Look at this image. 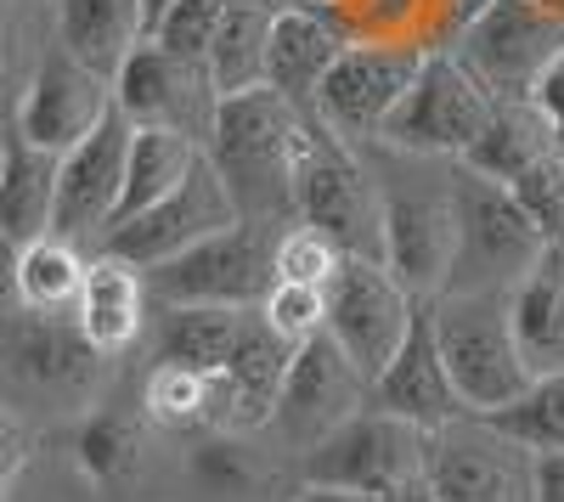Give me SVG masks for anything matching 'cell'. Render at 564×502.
Segmentation results:
<instances>
[{
  "label": "cell",
  "mask_w": 564,
  "mask_h": 502,
  "mask_svg": "<svg viewBox=\"0 0 564 502\" xmlns=\"http://www.w3.org/2000/svg\"><path fill=\"white\" fill-rule=\"evenodd\" d=\"M113 79H102L97 68H85L68 45H45L23 97H18V113L12 124L29 135L34 148L45 153H68L79 148L90 130H97L108 113H113Z\"/></svg>",
  "instance_id": "obj_17"
},
{
  "label": "cell",
  "mask_w": 564,
  "mask_h": 502,
  "mask_svg": "<svg viewBox=\"0 0 564 502\" xmlns=\"http://www.w3.org/2000/svg\"><path fill=\"white\" fill-rule=\"evenodd\" d=\"M423 435L430 429H417L395 413H379L367 401L345 429H334L322 446L305 451L300 474H305V485H345L372 502H390L423 480Z\"/></svg>",
  "instance_id": "obj_8"
},
{
  "label": "cell",
  "mask_w": 564,
  "mask_h": 502,
  "mask_svg": "<svg viewBox=\"0 0 564 502\" xmlns=\"http://www.w3.org/2000/svg\"><path fill=\"white\" fill-rule=\"evenodd\" d=\"M148 277L141 265L119 260V254H90V271H85V288H79V305H74V323L79 334L97 345L102 356H124L141 328H148Z\"/></svg>",
  "instance_id": "obj_22"
},
{
  "label": "cell",
  "mask_w": 564,
  "mask_h": 502,
  "mask_svg": "<svg viewBox=\"0 0 564 502\" xmlns=\"http://www.w3.org/2000/svg\"><path fill=\"white\" fill-rule=\"evenodd\" d=\"M372 401V384L361 379V368L334 345V334H316L294 350L289 384H282V401L271 413V429L282 435V446H294L300 458L311 446H322L334 429H345L361 406Z\"/></svg>",
  "instance_id": "obj_14"
},
{
  "label": "cell",
  "mask_w": 564,
  "mask_h": 502,
  "mask_svg": "<svg viewBox=\"0 0 564 502\" xmlns=\"http://www.w3.org/2000/svg\"><path fill=\"white\" fill-rule=\"evenodd\" d=\"M204 159L198 142H186L181 130H153V124H135L130 130V153H124V193H119V215L113 226H124L130 215L153 209L159 198H170L193 164Z\"/></svg>",
  "instance_id": "obj_27"
},
{
  "label": "cell",
  "mask_w": 564,
  "mask_h": 502,
  "mask_svg": "<svg viewBox=\"0 0 564 502\" xmlns=\"http://www.w3.org/2000/svg\"><path fill=\"white\" fill-rule=\"evenodd\" d=\"M379 148L372 181H379V220H384V265L412 299H441L457 260V204H452V170L441 181H423L406 170V153Z\"/></svg>",
  "instance_id": "obj_2"
},
{
  "label": "cell",
  "mask_w": 564,
  "mask_h": 502,
  "mask_svg": "<svg viewBox=\"0 0 564 502\" xmlns=\"http://www.w3.org/2000/svg\"><path fill=\"white\" fill-rule=\"evenodd\" d=\"M435 339L446 356V373L468 413H497L513 395L531 390V361L513 334L508 288L486 294H441L435 299Z\"/></svg>",
  "instance_id": "obj_4"
},
{
  "label": "cell",
  "mask_w": 564,
  "mask_h": 502,
  "mask_svg": "<svg viewBox=\"0 0 564 502\" xmlns=\"http://www.w3.org/2000/svg\"><path fill=\"white\" fill-rule=\"evenodd\" d=\"M57 170H63V153L34 148L18 124H7V159H0V226H7L18 243H34V238L52 232Z\"/></svg>",
  "instance_id": "obj_25"
},
{
  "label": "cell",
  "mask_w": 564,
  "mask_h": 502,
  "mask_svg": "<svg viewBox=\"0 0 564 502\" xmlns=\"http://www.w3.org/2000/svg\"><path fill=\"white\" fill-rule=\"evenodd\" d=\"M226 226H238V204H231V193H226V181L215 175V164L198 159L193 175H186L170 198H159L153 209H141L124 226H113L97 254H119V260H130L141 271H153V265L175 260L181 249H193V243L226 232Z\"/></svg>",
  "instance_id": "obj_15"
},
{
  "label": "cell",
  "mask_w": 564,
  "mask_h": 502,
  "mask_svg": "<svg viewBox=\"0 0 564 502\" xmlns=\"http://www.w3.org/2000/svg\"><path fill=\"white\" fill-rule=\"evenodd\" d=\"M193 474L209 491H249L260 480V463L243 440H231V429H220V435H204V446L193 451Z\"/></svg>",
  "instance_id": "obj_38"
},
{
  "label": "cell",
  "mask_w": 564,
  "mask_h": 502,
  "mask_svg": "<svg viewBox=\"0 0 564 502\" xmlns=\"http://www.w3.org/2000/svg\"><path fill=\"white\" fill-rule=\"evenodd\" d=\"M141 413L175 435H220L231 429V384L220 368L204 373V368L159 361L148 373V390H141Z\"/></svg>",
  "instance_id": "obj_26"
},
{
  "label": "cell",
  "mask_w": 564,
  "mask_h": 502,
  "mask_svg": "<svg viewBox=\"0 0 564 502\" xmlns=\"http://www.w3.org/2000/svg\"><path fill=\"white\" fill-rule=\"evenodd\" d=\"M491 113H497V97L468 74V63L457 52H430L379 142L406 159H463L480 142Z\"/></svg>",
  "instance_id": "obj_7"
},
{
  "label": "cell",
  "mask_w": 564,
  "mask_h": 502,
  "mask_svg": "<svg viewBox=\"0 0 564 502\" xmlns=\"http://www.w3.org/2000/svg\"><path fill=\"white\" fill-rule=\"evenodd\" d=\"M148 418V413H141ZM141 418L135 413H119V406H90L74 429V463L85 480L97 485H119L135 474L141 463Z\"/></svg>",
  "instance_id": "obj_32"
},
{
  "label": "cell",
  "mask_w": 564,
  "mask_h": 502,
  "mask_svg": "<svg viewBox=\"0 0 564 502\" xmlns=\"http://www.w3.org/2000/svg\"><path fill=\"white\" fill-rule=\"evenodd\" d=\"M339 265H345V249L327 238V232H316V226H305V220H294L289 232L276 238V283L327 288Z\"/></svg>",
  "instance_id": "obj_34"
},
{
  "label": "cell",
  "mask_w": 564,
  "mask_h": 502,
  "mask_svg": "<svg viewBox=\"0 0 564 502\" xmlns=\"http://www.w3.org/2000/svg\"><path fill=\"white\" fill-rule=\"evenodd\" d=\"M294 502H372V496L345 491V485H300V496H294Z\"/></svg>",
  "instance_id": "obj_43"
},
{
  "label": "cell",
  "mask_w": 564,
  "mask_h": 502,
  "mask_svg": "<svg viewBox=\"0 0 564 502\" xmlns=\"http://www.w3.org/2000/svg\"><path fill=\"white\" fill-rule=\"evenodd\" d=\"M159 328H153V356L175 361V368H226L231 345L243 334L249 310H226V305H153Z\"/></svg>",
  "instance_id": "obj_28"
},
{
  "label": "cell",
  "mask_w": 564,
  "mask_h": 502,
  "mask_svg": "<svg viewBox=\"0 0 564 502\" xmlns=\"http://www.w3.org/2000/svg\"><path fill=\"white\" fill-rule=\"evenodd\" d=\"M7 23H12V0H0V34H7Z\"/></svg>",
  "instance_id": "obj_49"
},
{
  "label": "cell",
  "mask_w": 564,
  "mask_h": 502,
  "mask_svg": "<svg viewBox=\"0 0 564 502\" xmlns=\"http://www.w3.org/2000/svg\"><path fill=\"white\" fill-rule=\"evenodd\" d=\"M486 424H497L502 435H513L531 451H564V373H542L531 379L525 395H513L497 413H480Z\"/></svg>",
  "instance_id": "obj_33"
},
{
  "label": "cell",
  "mask_w": 564,
  "mask_h": 502,
  "mask_svg": "<svg viewBox=\"0 0 564 502\" xmlns=\"http://www.w3.org/2000/svg\"><path fill=\"white\" fill-rule=\"evenodd\" d=\"M553 148H558L553 130H547V119L531 102H497L491 124L480 130V142L463 153V164L491 175V181H502V187H513V181H520L542 153H553Z\"/></svg>",
  "instance_id": "obj_30"
},
{
  "label": "cell",
  "mask_w": 564,
  "mask_h": 502,
  "mask_svg": "<svg viewBox=\"0 0 564 502\" xmlns=\"http://www.w3.org/2000/svg\"><path fill=\"white\" fill-rule=\"evenodd\" d=\"M271 18L265 7H249V0H226V18L215 29L209 45V79H215V97H238V90L265 85V57H271Z\"/></svg>",
  "instance_id": "obj_29"
},
{
  "label": "cell",
  "mask_w": 564,
  "mask_h": 502,
  "mask_svg": "<svg viewBox=\"0 0 564 502\" xmlns=\"http://www.w3.org/2000/svg\"><path fill=\"white\" fill-rule=\"evenodd\" d=\"M276 238L282 226L238 220L226 232L181 249L175 260L141 271L153 305H226V310H260L276 288Z\"/></svg>",
  "instance_id": "obj_6"
},
{
  "label": "cell",
  "mask_w": 564,
  "mask_h": 502,
  "mask_svg": "<svg viewBox=\"0 0 564 502\" xmlns=\"http://www.w3.org/2000/svg\"><path fill=\"white\" fill-rule=\"evenodd\" d=\"M164 7H170V0H148V23H159V18H164Z\"/></svg>",
  "instance_id": "obj_47"
},
{
  "label": "cell",
  "mask_w": 564,
  "mask_h": 502,
  "mask_svg": "<svg viewBox=\"0 0 564 502\" xmlns=\"http://www.w3.org/2000/svg\"><path fill=\"white\" fill-rule=\"evenodd\" d=\"M412 310L417 299L395 283V271L384 260H367V254H345V265L334 271L327 283V334L334 345L361 368V379L372 384L390 356L401 350L406 328H412Z\"/></svg>",
  "instance_id": "obj_12"
},
{
  "label": "cell",
  "mask_w": 564,
  "mask_h": 502,
  "mask_svg": "<svg viewBox=\"0 0 564 502\" xmlns=\"http://www.w3.org/2000/svg\"><path fill=\"white\" fill-rule=\"evenodd\" d=\"M452 204H457V260L446 294H486V288H513L547 249L542 226L525 215L502 181L468 170L452 159Z\"/></svg>",
  "instance_id": "obj_5"
},
{
  "label": "cell",
  "mask_w": 564,
  "mask_h": 502,
  "mask_svg": "<svg viewBox=\"0 0 564 502\" xmlns=\"http://www.w3.org/2000/svg\"><path fill=\"white\" fill-rule=\"evenodd\" d=\"M249 7H265V12H282V7H289V0H249Z\"/></svg>",
  "instance_id": "obj_48"
},
{
  "label": "cell",
  "mask_w": 564,
  "mask_h": 502,
  "mask_svg": "<svg viewBox=\"0 0 564 502\" xmlns=\"http://www.w3.org/2000/svg\"><path fill=\"white\" fill-rule=\"evenodd\" d=\"M508 310L531 373H564V243H547L536 265L508 288Z\"/></svg>",
  "instance_id": "obj_24"
},
{
  "label": "cell",
  "mask_w": 564,
  "mask_h": 502,
  "mask_svg": "<svg viewBox=\"0 0 564 502\" xmlns=\"http://www.w3.org/2000/svg\"><path fill=\"white\" fill-rule=\"evenodd\" d=\"M18 265H23V243L0 226V305H18Z\"/></svg>",
  "instance_id": "obj_42"
},
{
  "label": "cell",
  "mask_w": 564,
  "mask_h": 502,
  "mask_svg": "<svg viewBox=\"0 0 564 502\" xmlns=\"http://www.w3.org/2000/svg\"><path fill=\"white\" fill-rule=\"evenodd\" d=\"M294 130H300V108L271 85L220 97L204 159L226 181L238 220H260V226L294 220Z\"/></svg>",
  "instance_id": "obj_1"
},
{
  "label": "cell",
  "mask_w": 564,
  "mask_h": 502,
  "mask_svg": "<svg viewBox=\"0 0 564 502\" xmlns=\"http://www.w3.org/2000/svg\"><path fill=\"white\" fill-rule=\"evenodd\" d=\"M452 52L497 102H531V85L564 52V18L542 0H486Z\"/></svg>",
  "instance_id": "obj_10"
},
{
  "label": "cell",
  "mask_w": 564,
  "mask_h": 502,
  "mask_svg": "<svg viewBox=\"0 0 564 502\" xmlns=\"http://www.w3.org/2000/svg\"><path fill=\"white\" fill-rule=\"evenodd\" d=\"M350 45V34L327 18V12H305V7H282L271 18V57H265V85L282 90L300 113L316 108V90L327 79V68L339 63V52Z\"/></svg>",
  "instance_id": "obj_20"
},
{
  "label": "cell",
  "mask_w": 564,
  "mask_h": 502,
  "mask_svg": "<svg viewBox=\"0 0 564 502\" xmlns=\"http://www.w3.org/2000/svg\"><path fill=\"white\" fill-rule=\"evenodd\" d=\"M265 323L289 339V345H305L327 328V288H305V283H276L260 305Z\"/></svg>",
  "instance_id": "obj_37"
},
{
  "label": "cell",
  "mask_w": 564,
  "mask_h": 502,
  "mask_svg": "<svg viewBox=\"0 0 564 502\" xmlns=\"http://www.w3.org/2000/svg\"><path fill=\"white\" fill-rule=\"evenodd\" d=\"M294 220L327 232L345 254L384 260L379 181L361 164V148L334 135L316 113H300L294 130Z\"/></svg>",
  "instance_id": "obj_3"
},
{
  "label": "cell",
  "mask_w": 564,
  "mask_h": 502,
  "mask_svg": "<svg viewBox=\"0 0 564 502\" xmlns=\"http://www.w3.org/2000/svg\"><path fill=\"white\" fill-rule=\"evenodd\" d=\"M294 350L260 310L243 316V334L226 356V384H231V435H254V429H271V413L282 401V384H289V368H294Z\"/></svg>",
  "instance_id": "obj_21"
},
{
  "label": "cell",
  "mask_w": 564,
  "mask_h": 502,
  "mask_svg": "<svg viewBox=\"0 0 564 502\" xmlns=\"http://www.w3.org/2000/svg\"><path fill=\"white\" fill-rule=\"evenodd\" d=\"M113 102L130 124H153V130H181L186 142H209L215 124V79L204 63H186L175 52H164L159 40H141L124 57V68L113 74Z\"/></svg>",
  "instance_id": "obj_16"
},
{
  "label": "cell",
  "mask_w": 564,
  "mask_h": 502,
  "mask_svg": "<svg viewBox=\"0 0 564 502\" xmlns=\"http://www.w3.org/2000/svg\"><path fill=\"white\" fill-rule=\"evenodd\" d=\"M220 18H226V0H170L148 40H159L164 52H175L186 63H204L209 45H215Z\"/></svg>",
  "instance_id": "obj_35"
},
{
  "label": "cell",
  "mask_w": 564,
  "mask_h": 502,
  "mask_svg": "<svg viewBox=\"0 0 564 502\" xmlns=\"http://www.w3.org/2000/svg\"><path fill=\"white\" fill-rule=\"evenodd\" d=\"M148 34V0H57V45L102 79H113Z\"/></svg>",
  "instance_id": "obj_23"
},
{
  "label": "cell",
  "mask_w": 564,
  "mask_h": 502,
  "mask_svg": "<svg viewBox=\"0 0 564 502\" xmlns=\"http://www.w3.org/2000/svg\"><path fill=\"white\" fill-rule=\"evenodd\" d=\"M130 130H135V124L113 108L79 148L63 153V170H57V215H52V232L68 238V243H79V249H90V254H97L102 238L113 232L119 193H124Z\"/></svg>",
  "instance_id": "obj_18"
},
{
  "label": "cell",
  "mask_w": 564,
  "mask_h": 502,
  "mask_svg": "<svg viewBox=\"0 0 564 502\" xmlns=\"http://www.w3.org/2000/svg\"><path fill=\"white\" fill-rule=\"evenodd\" d=\"M372 406L417 424V429H441V424L468 418V406H463V395L446 373L441 339H435V299H417L401 350L390 356V368L372 379Z\"/></svg>",
  "instance_id": "obj_19"
},
{
  "label": "cell",
  "mask_w": 564,
  "mask_h": 502,
  "mask_svg": "<svg viewBox=\"0 0 564 502\" xmlns=\"http://www.w3.org/2000/svg\"><path fill=\"white\" fill-rule=\"evenodd\" d=\"M0 361H7V373L40 395V401H57V406H85L90 395L102 390V373L108 361L97 345H90L68 316H45V310H23L0 323Z\"/></svg>",
  "instance_id": "obj_13"
},
{
  "label": "cell",
  "mask_w": 564,
  "mask_h": 502,
  "mask_svg": "<svg viewBox=\"0 0 564 502\" xmlns=\"http://www.w3.org/2000/svg\"><path fill=\"white\" fill-rule=\"evenodd\" d=\"M390 502H435V496H430V485L417 480V485H406V491H401V496H390Z\"/></svg>",
  "instance_id": "obj_46"
},
{
  "label": "cell",
  "mask_w": 564,
  "mask_h": 502,
  "mask_svg": "<svg viewBox=\"0 0 564 502\" xmlns=\"http://www.w3.org/2000/svg\"><path fill=\"white\" fill-rule=\"evenodd\" d=\"M0 159H7V124H0Z\"/></svg>",
  "instance_id": "obj_50"
},
{
  "label": "cell",
  "mask_w": 564,
  "mask_h": 502,
  "mask_svg": "<svg viewBox=\"0 0 564 502\" xmlns=\"http://www.w3.org/2000/svg\"><path fill=\"white\" fill-rule=\"evenodd\" d=\"M508 193L525 204V215L542 226V238H547V243H564V153H558V148L542 153L520 181H513Z\"/></svg>",
  "instance_id": "obj_36"
},
{
  "label": "cell",
  "mask_w": 564,
  "mask_h": 502,
  "mask_svg": "<svg viewBox=\"0 0 564 502\" xmlns=\"http://www.w3.org/2000/svg\"><path fill=\"white\" fill-rule=\"evenodd\" d=\"M531 463L536 451L480 413L423 435V485L435 502H536Z\"/></svg>",
  "instance_id": "obj_9"
},
{
  "label": "cell",
  "mask_w": 564,
  "mask_h": 502,
  "mask_svg": "<svg viewBox=\"0 0 564 502\" xmlns=\"http://www.w3.org/2000/svg\"><path fill=\"white\" fill-rule=\"evenodd\" d=\"M23 463H29V424L12 413V406H0V496L12 491Z\"/></svg>",
  "instance_id": "obj_40"
},
{
  "label": "cell",
  "mask_w": 564,
  "mask_h": 502,
  "mask_svg": "<svg viewBox=\"0 0 564 502\" xmlns=\"http://www.w3.org/2000/svg\"><path fill=\"white\" fill-rule=\"evenodd\" d=\"M18 97H23V90H12L7 57H0V124H12V113H18Z\"/></svg>",
  "instance_id": "obj_44"
},
{
  "label": "cell",
  "mask_w": 564,
  "mask_h": 502,
  "mask_svg": "<svg viewBox=\"0 0 564 502\" xmlns=\"http://www.w3.org/2000/svg\"><path fill=\"white\" fill-rule=\"evenodd\" d=\"M531 108L547 119V130H553V142H558V153H564V52L542 68V79L531 85Z\"/></svg>",
  "instance_id": "obj_39"
},
{
  "label": "cell",
  "mask_w": 564,
  "mask_h": 502,
  "mask_svg": "<svg viewBox=\"0 0 564 502\" xmlns=\"http://www.w3.org/2000/svg\"><path fill=\"white\" fill-rule=\"evenodd\" d=\"M531 491H536V502H564V451H536Z\"/></svg>",
  "instance_id": "obj_41"
},
{
  "label": "cell",
  "mask_w": 564,
  "mask_h": 502,
  "mask_svg": "<svg viewBox=\"0 0 564 502\" xmlns=\"http://www.w3.org/2000/svg\"><path fill=\"white\" fill-rule=\"evenodd\" d=\"M85 249L45 232L34 243H23V265H18V305L23 310H45V316H68L79 305V288H85Z\"/></svg>",
  "instance_id": "obj_31"
},
{
  "label": "cell",
  "mask_w": 564,
  "mask_h": 502,
  "mask_svg": "<svg viewBox=\"0 0 564 502\" xmlns=\"http://www.w3.org/2000/svg\"><path fill=\"white\" fill-rule=\"evenodd\" d=\"M430 52L417 45H390V40H350L339 63L327 68L322 90H316V119L345 135L350 148H372L384 135L390 113L401 108V97L412 90L417 68Z\"/></svg>",
  "instance_id": "obj_11"
},
{
  "label": "cell",
  "mask_w": 564,
  "mask_h": 502,
  "mask_svg": "<svg viewBox=\"0 0 564 502\" xmlns=\"http://www.w3.org/2000/svg\"><path fill=\"white\" fill-rule=\"evenodd\" d=\"M289 7H305V12H327V18H339L350 0H289Z\"/></svg>",
  "instance_id": "obj_45"
}]
</instances>
